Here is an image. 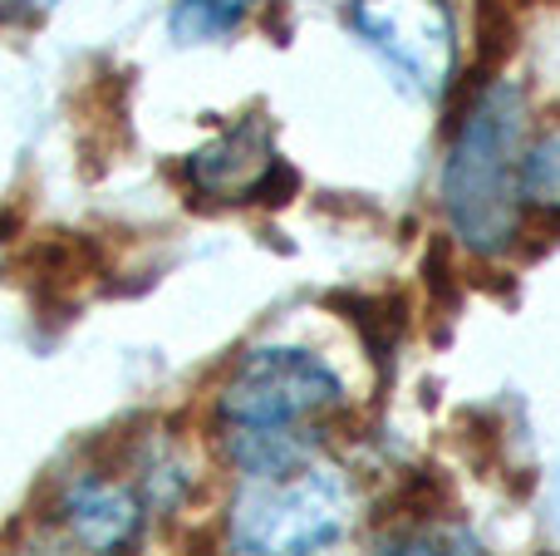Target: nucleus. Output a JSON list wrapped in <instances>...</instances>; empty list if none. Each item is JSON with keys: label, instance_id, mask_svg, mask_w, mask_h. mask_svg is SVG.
Here are the masks:
<instances>
[{"label": "nucleus", "instance_id": "f257e3e1", "mask_svg": "<svg viewBox=\"0 0 560 556\" xmlns=\"http://www.w3.org/2000/svg\"><path fill=\"white\" fill-rule=\"evenodd\" d=\"M345 409V380L310 345H252L212 390L217 449L236 478L325 453L329 419Z\"/></svg>", "mask_w": 560, "mask_h": 556}, {"label": "nucleus", "instance_id": "39448f33", "mask_svg": "<svg viewBox=\"0 0 560 556\" xmlns=\"http://www.w3.org/2000/svg\"><path fill=\"white\" fill-rule=\"evenodd\" d=\"M148 498L133 483V473H74L59 488L55 502V528L65 532V542L79 556H128L138 547L148 528Z\"/></svg>", "mask_w": 560, "mask_h": 556}, {"label": "nucleus", "instance_id": "20e7f679", "mask_svg": "<svg viewBox=\"0 0 560 556\" xmlns=\"http://www.w3.org/2000/svg\"><path fill=\"white\" fill-rule=\"evenodd\" d=\"M349 25L418 94H447L457 74V15L447 0H349Z\"/></svg>", "mask_w": 560, "mask_h": 556}, {"label": "nucleus", "instance_id": "1a4fd4ad", "mask_svg": "<svg viewBox=\"0 0 560 556\" xmlns=\"http://www.w3.org/2000/svg\"><path fill=\"white\" fill-rule=\"evenodd\" d=\"M374 556H487V547L477 542L472 528L438 518V522H413V528L394 532Z\"/></svg>", "mask_w": 560, "mask_h": 556}, {"label": "nucleus", "instance_id": "7ed1b4c3", "mask_svg": "<svg viewBox=\"0 0 560 556\" xmlns=\"http://www.w3.org/2000/svg\"><path fill=\"white\" fill-rule=\"evenodd\" d=\"M364 518L359 478L325 453L271 473L236 478L222 518L232 556H329Z\"/></svg>", "mask_w": 560, "mask_h": 556}, {"label": "nucleus", "instance_id": "423d86ee", "mask_svg": "<svg viewBox=\"0 0 560 556\" xmlns=\"http://www.w3.org/2000/svg\"><path fill=\"white\" fill-rule=\"evenodd\" d=\"M183 177L197 197H212V202H226V207L271 197L276 187H295L290 167L280 163V153H276L271 124L256 114L236 118V124L222 128L207 148H197V153L187 158Z\"/></svg>", "mask_w": 560, "mask_h": 556}, {"label": "nucleus", "instance_id": "0eeeda50", "mask_svg": "<svg viewBox=\"0 0 560 556\" xmlns=\"http://www.w3.org/2000/svg\"><path fill=\"white\" fill-rule=\"evenodd\" d=\"M522 212L560 222V118L526 134V148H522Z\"/></svg>", "mask_w": 560, "mask_h": 556}, {"label": "nucleus", "instance_id": "9d476101", "mask_svg": "<svg viewBox=\"0 0 560 556\" xmlns=\"http://www.w3.org/2000/svg\"><path fill=\"white\" fill-rule=\"evenodd\" d=\"M55 0H0V20L10 15H35V10H49Z\"/></svg>", "mask_w": 560, "mask_h": 556}, {"label": "nucleus", "instance_id": "f03ea898", "mask_svg": "<svg viewBox=\"0 0 560 556\" xmlns=\"http://www.w3.org/2000/svg\"><path fill=\"white\" fill-rule=\"evenodd\" d=\"M526 134H532V104L516 79H487L457 114L438 197L457 246L482 262L506 256L522 236Z\"/></svg>", "mask_w": 560, "mask_h": 556}, {"label": "nucleus", "instance_id": "6e6552de", "mask_svg": "<svg viewBox=\"0 0 560 556\" xmlns=\"http://www.w3.org/2000/svg\"><path fill=\"white\" fill-rule=\"evenodd\" d=\"M261 0H173V39L183 45H212V39H226L256 15Z\"/></svg>", "mask_w": 560, "mask_h": 556}]
</instances>
